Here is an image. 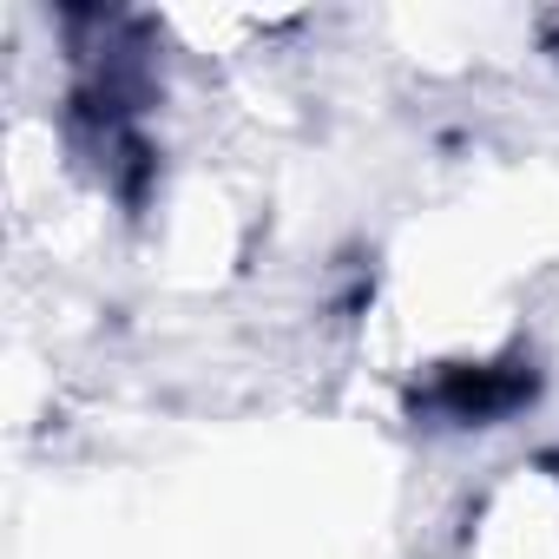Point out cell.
Here are the masks:
<instances>
[{
    "instance_id": "cell-1",
    "label": "cell",
    "mask_w": 559,
    "mask_h": 559,
    "mask_svg": "<svg viewBox=\"0 0 559 559\" xmlns=\"http://www.w3.org/2000/svg\"><path fill=\"white\" fill-rule=\"evenodd\" d=\"M461 559H559V467L552 461L500 467L467 500Z\"/></svg>"
}]
</instances>
